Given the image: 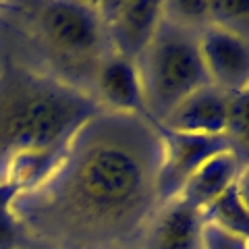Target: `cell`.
I'll use <instances>...</instances> for the list:
<instances>
[{
  "instance_id": "obj_14",
  "label": "cell",
  "mask_w": 249,
  "mask_h": 249,
  "mask_svg": "<svg viewBox=\"0 0 249 249\" xmlns=\"http://www.w3.org/2000/svg\"><path fill=\"white\" fill-rule=\"evenodd\" d=\"M210 25L249 42V0H210Z\"/></svg>"
},
{
  "instance_id": "obj_3",
  "label": "cell",
  "mask_w": 249,
  "mask_h": 249,
  "mask_svg": "<svg viewBox=\"0 0 249 249\" xmlns=\"http://www.w3.org/2000/svg\"><path fill=\"white\" fill-rule=\"evenodd\" d=\"M34 34L48 62V75L93 96V79L108 54L96 2L50 0L34 9Z\"/></svg>"
},
{
  "instance_id": "obj_15",
  "label": "cell",
  "mask_w": 249,
  "mask_h": 249,
  "mask_svg": "<svg viewBox=\"0 0 249 249\" xmlns=\"http://www.w3.org/2000/svg\"><path fill=\"white\" fill-rule=\"evenodd\" d=\"M17 196L19 191L15 187L0 183V249H15L27 241L17 216L13 212V201Z\"/></svg>"
},
{
  "instance_id": "obj_7",
  "label": "cell",
  "mask_w": 249,
  "mask_h": 249,
  "mask_svg": "<svg viewBox=\"0 0 249 249\" xmlns=\"http://www.w3.org/2000/svg\"><path fill=\"white\" fill-rule=\"evenodd\" d=\"M199 54L210 83L229 96L249 89V42L208 25L199 31Z\"/></svg>"
},
{
  "instance_id": "obj_11",
  "label": "cell",
  "mask_w": 249,
  "mask_h": 249,
  "mask_svg": "<svg viewBox=\"0 0 249 249\" xmlns=\"http://www.w3.org/2000/svg\"><path fill=\"white\" fill-rule=\"evenodd\" d=\"M241 168H243V162L237 158L232 150L216 154L214 158L204 162L187 178L177 197L189 204L191 208L204 212L214 199H218L224 191L237 183Z\"/></svg>"
},
{
  "instance_id": "obj_8",
  "label": "cell",
  "mask_w": 249,
  "mask_h": 249,
  "mask_svg": "<svg viewBox=\"0 0 249 249\" xmlns=\"http://www.w3.org/2000/svg\"><path fill=\"white\" fill-rule=\"evenodd\" d=\"M93 98L102 110L142 116L145 121L156 123L147 110L137 65L123 56L108 54L104 58L93 79Z\"/></svg>"
},
{
  "instance_id": "obj_1",
  "label": "cell",
  "mask_w": 249,
  "mask_h": 249,
  "mask_svg": "<svg viewBox=\"0 0 249 249\" xmlns=\"http://www.w3.org/2000/svg\"><path fill=\"white\" fill-rule=\"evenodd\" d=\"M158 127L108 110L91 116L58 168L15 197L25 237L50 249H142L160 208Z\"/></svg>"
},
{
  "instance_id": "obj_13",
  "label": "cell",
  "mask_w": 249,
  "mask_h": 249,
  "mask_svg": "<svg viewBox=\"0 0 249 249\" xmlns=\"http://www.w3.org/2000/svg\"><path fill=\"white\" fill-rule=\"evenodd\" d=\"M224 135L237 158L243 164H249V89L231 96Z\"/></svg>"
},
{
  "instance_id": "obj_4",
  "label": "cell",
  "mask_w": 249,
  "mask_h": 249,
  "mask_svg": "<svg viewBox=\"0 0 249 249\" xmlns=\"http://www.w3.org/2000/svg\"><path fill=\"white\" fill-rule=\"evenodd\" d=\"M135 65L147 110L158 124L183 98L210 83L199 54V31L164 15Z\"/></svg>"
},
{
  "instance_id": "obj_9",
  "label": "cell",
  "mask_w": 249,
  "mask_h": 249,
  "mask_svg": "<svg viewBox=\"0 0 249 249\" xmlns=\"http://www.w3.org/2000/svg\"><path fill=\"white\" fill-rule=\"evenodd\" d=\"M229 93L208 83L183 98L160 124L178 133L224 135L229 119Z\"/></svg>"
},
{
  "instance_id": "obj_16",
  "label": "cell",
  "mask_w": 249,
  "mask_h": 249,
  "mask_svg": "<svg viewBox=\"0 0 249 249\" xmlns=\"http://www.w3.org/2000/svg\"><path fill=\"white\" fill-rule=\"evenodd\" d=\"M164 4V17L185 27L201 31L210 25V0H170Z\"/></svg>"
},
{
  "instance_id": "obj_10",
  "label": "cell",
  "mask_w": 249,
  "mask_h": 249,
  "mask_svg": "<svg viewBox=\"0 0 249 249\" xmlns=\"http://www.w3.org/2000/svg\"><path fill=\"white\" fill-rule=\"evenodd\" d=\"M143 249H204L201 212L178 197L162 204L147 229Z\"/></svg>"
},
{
  "instance_id": "obj_2",
  "label": "cell",
  "mask_w": 249,
  "mask_h": 249,
  "mask_svg": "<svg viewBox=\"0 0 249 249\" xmlns=\"http://www.w3.org/2000/svg\"><path fill=\"white\" fill-rule=\"evenodd\" d=\"M102 108L96 98L27 67L0 73V175L11 156L62 150Z\"/></svg>"
},
{
  "instance_id": "obj_17",
  "label": "cell",
  "mask_w": 249,
  "mask_h": 249,
  "mask_svg": "<svg viewBox=\"0 0 249 249\" xmlns=\"http://www.w3.org/2000/svg\"><path fill=\"white\" fill-rule=\"evenodd\" d=\"M204 249H249V241L204 224Z\"/></svg>"
},
{
  "instance_id": "obj_6",
  "label": "cell",
  "mask_w": 249,
  "mask_h": 249,
  "mask_svg": "<svg viewBox=\"0 0 249 249\" xmlns=\"http://www.w3.org/2000/svg\"><path fill=\"white\" fill-rule=\"evenodd\" d=\"M96 6L110 52L137 62L156 36V29L164 15V4L147 0L143 2L108 0V2H96Z\"/></svg>"
},
{
  "instance_id": "obj_19",
  "label": "cell",
  "mask_w": 249,
  "mask_h": 249,
  "mask_svg": "<svg viewBox=\"0 0 249 249\" xmlns=\"http://www.w3.org/2000/svg\"><path fill=\"white\" fill-rule=\"evenodd\" d=\"M15 249H50V247H44V245H40V243H34V241H25V243H21L19 247H15Z\"/></svg>"
},
{
  "instance_id": "obj_20",
  "label": "cell",
  "mask_w": 249,
  "mask_h": 249,
  "mask_svg": "<svg viewBox=\"0 0 249 249\" xmlns=\"http://www.w3.org/2000/svg\"><path fill=\"white\" fill-rule=\"evenodd\" d=\"M142 249H143V247H142Z\"/></svg>"
},
{
  "instance_id": "obj_5",
  "label": "cell",
  "mask_w": 249,
  "mask_h": 249,
  "mask_svg": "<svg viewBox=\"0 0 249 249\" xmlns=\"http://www.w3.org/2000/svg\"><path fill=\"white\" fill-rule=\"evenodd\" d=\"M162 142V164L158 173V199L160 206L175 199L185 181L196 170L214 158L216 154L231 150L227 135H193L158 127Z\"/></svg>"
},
{
  "instance_id": "obj_12",
  "label": "cell",
  "mask_w": 249,
  "mask_h": 249,
  "mask_svg": "<svg viewBox=\"0 0 249 249\" xmlns=\"http://www.w3.org/2000/svg\"><path fill=\"white\" fill-rule=\"evenodd\" d=\"M201 218H204V224H212V227L224 232L249 241V210L245 208L243 199L239 196L237 183L224 191L218 199H214L201 212Z\"/></svg>"
},
{
  "instance_id": "obj_18",
  "label": "cell",
  "mask_w": 249,
  "mask_h": 249,
  "mask_svg": "<svg viewBox=\"0 0 249 249\" xmlns=\"http://www.w3.org/2000/svg\"><path fill=\"white\" fill-rule=\"evenodd\" d=\"M237 191L241 199H243L245 208L249 210V164H243V168H241L239 178H237Z\"/></svg>"
}]
</instances>
